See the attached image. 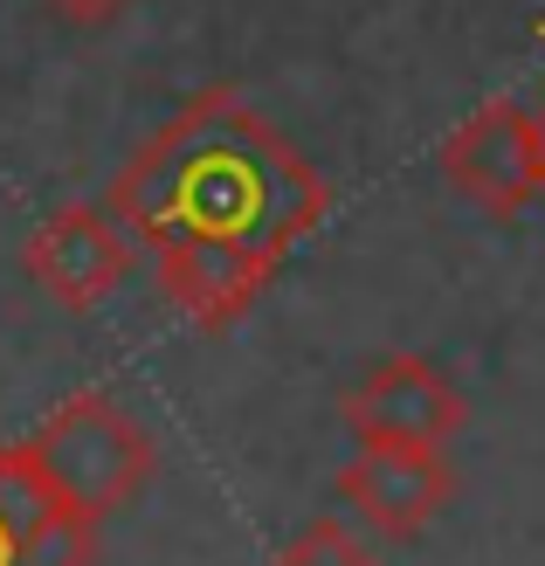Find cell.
Returning <instances> with one entry per match:
<instances>
[{
	"label": "cell",
	"instance_id": "cell-5",
	"mask_svg": "<svg viewBox=\"0 0 545 566\" xmlns=\"http://www.w3.org/2000/svg\"><path fill=\"white\" fill-rule=\"evenodd\" d=\"M138 263V242L125 235V221L111 208H55L35 235L21 242V270L42 297H55L63 311H97L104 297H118V283Z\"/></svg>",
	"mask_w": 545,
	"mask_h": 566
},
{
	"label": "cell",
	"instance_id": "cell-10",
	"mask_svg": "<svg viewBox=\"0 0 545 566\" xmlns=\"http://www.w3.org/2000/svg\"><path fill=\"white\" fill-rule=\"evenodd\" d=\"M538 138H545V111H538ZM538 201H545V159H538Z\"/></svg>",
	"mask_w": 545,
	"mask_h": 566
},
{
	"label": "cell",
	"instance_id": "cell-7",
	"mask_svg": "<svg viewBox=\"0 0 545 566\" xmlns=\"http://www.w3.org/2000/svg\"><path fill=\"white\" fill-rule=\"evenodd\" d=\"M97 525H83L42 484L21 442H0V566H91Z\"/></svg>",
	"mask_w": 545,
	"mask_h": 566
},
{
	"label": "cell",
	"instance_id": "cell-6",
	"mask_svg": "<svg viewBox=\"0 0 545 566\" xmlns=\"http://www.w3.org/2000/svg\"><path fill=\"white\" fill-rule=\"evenodd\" d=\"M455 497V463L442 449H408V442H366L338 470V504L387 539H408L428 518H442Z\"/></svg>",
	"mask_w": 545,
	"mask_h": 566
},
{
	"label": "cell",
	"instance_id": "cell-9",
	"mask_svg": "<svg viewBox=\"0 0 545 566\" xmlns=\"http://www.w3.org/2000/svg\"><path fill=\"white\" fill-rule=\"evenodd\" d=\"M42 8L63 21V28H76V35H97V28H111L132 0H42Z\"/></svg>",
	"mask_w": 545,
	"mask_h": 566
},
{
	"label": "cell",
	"instance_id": "cell-8",
	"mask_svg": "<svg viewBox=\"0 0 545 566\" xmlns=\"http://www.w3.org/2000/svg\"><path fill=\"white\" fill-rule=\"evenodd\" d=\"M270 566H380V559H373V546L359 539L353 525H338V518H311L291 546H276Z\"/></svg>",
	"mask_w": 545,
	"mask_h": 566
},
{
	"label": "cell",
	"instance_id": "cell-1",
	"mask_svg": "<svg viewBox=\"0 0 545 566\" xmlns=\"http://www.w3.org/2000/svg\"><path fill=\"white\" fill-rule=\"evenodd\" d=\"M104 208L153 256L187 325L228 332L325 221L332 187L263 111L214 83L125 159Z\"/></svg>",
	"mask_w": 545,
	"mask_h": 566
},
{
	"label": "cell",
	"instance_id": "cell-4",
	"mask_svg": "<svg viewBox=\"0 0 545 566\" xmlns=\"http://www.w3.org/2000/svg\"><path fill=\"white\" fill-rule=\"evenodd\" d=\"M463 394L442 374L436 359H415V353H387L373 359L366 374L346 387L338 401V421L353 429V442H408V449H449L463 436Z\"/></svg>",
	"mask_w": 545,
	"mask_h": 566
},
{
	"label": "cell",
	"instance_id": "cell-2",
	"mask_svg": "<svg viewBox=\"0 0 545 566\" xmlns=\"http://www.w3.org/2000/svg\"><path fill=\"white\" fill-rule=\"evenodd\" d=\"M21 449H28V463L42 470V484L63 497L83 525H104L111 512H125L159 470V449L146 436V421L104 387H83L63 408H49L35 429L21 436Z\"/></svg>",
	"mask_w": 545,
	"mask_h": 566
},
{
	"label": "cell",
	"instance_id": "cell-3",
	"mask_svg": "<svg viewBox=\"0 0 545 566\" xmlns=\"http://www.w3.org/2000/svg\"><path fill=\"white\" fill-rule=\"evenodd\" d=\"M538 159H545V138H538V118L518 104V97H491V104H476L463 125H455L442 138V180L463 193L470 208L483 214H525L538 201Z\"/></svg>",
	"mask_w": 545,
	"mask_h": 566
}]
</instances>
